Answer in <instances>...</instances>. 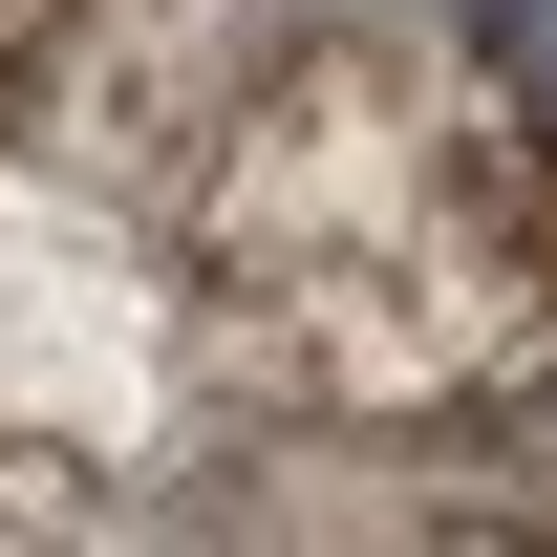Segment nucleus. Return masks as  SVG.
I'll use <instances>...</instances> for the list:
<instances>
[{"label": "nucleus", "instance_id": "3", "mask_svg": "<svg viewBox=\"0 0 557 557\" xmlns=\"http://www.w3.org/2000/svg\"><path fill=\"white\" fill-rule=\"evenodd\" d=\"M300 44V0H44V150H65L108 214H172L214 129H236V86Z\"/></svg>", "mask_w": 557, "mask_h": 557}, {"label": "nucleus", "instance_id": "1", "mask_svg": "<svg viewBox=\"0 0 557 557\" xmlns=\"http://www.w3.org/2000/svg\"><path fill=\"white\" fill-rule=\"evenodd\" d=\"M172 236L278 408H472L557 364V65L429 22H300L172 172Z\"/></svg>", "mask_w": 557, "mask_h": 557}, {"label": "nucleus", "instance_id": "2", "mask_svg": "<svg viewBox=\"0 0 557 557\" xmlns=\"http://www.w3.org/2000/svg\"><path fill=\"white\" fill-rule=\"evenodd\" d=\"M150 450V300L129 236L86 214V172L0 150V493H86Z\"/></svg>", "mask_w": 557, "mask_h": 557}]
</instances>
